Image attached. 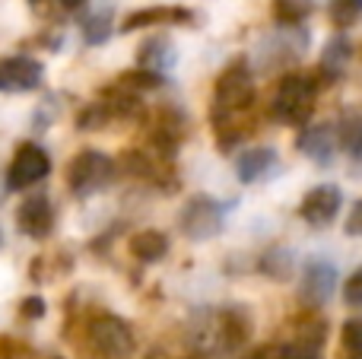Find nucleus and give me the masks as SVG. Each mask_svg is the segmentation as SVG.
<instances>
[{
  "instance_id": "1",
  "label": "nucleus",
  "mask_w": 362,
  "mask_h": 359,
  "mask_svg": "<svg viewBox=\"0 0 362 359\" xmlns=\"http://www.w3.org/2000/svg\"><path fill=\"white\" fill-rule=\"evenodd\" d=\"M83 347L93 359H127L137 347V337L121 315L99 312V315H89L83 324Z\"/></svg>"
},
{
  "instance_id": "2",
  "label": "nucleus",
  "mask_w": 362,
  "mask_h": 359,
  "mask_svg": "<svg viewBox=\"0 0 362 359\" xmlns=\"http://www.w3.org/2000/svg\"><path fill=\"white\" fill-rule=\"evenodd\" d=\"M251 105H255V73L248 61L238 57L213 83L210 118H235V114L251 112Z\"/></svg>"
},
{
  "instance_id": "3",
  "label": "nucleus",
  "mask_w": 362,
  "mask_h": 359,
  "mask_svg": "<svg viewBox=\"0 0 362 359\" xmlns=\"http://www.w3.org/2000/svg\"><path fill=\"white\" fill-rule=\"evenodd\" d=\"M315 99H318V76L312 73H286L276 83L274 102H270V112L276 121L283 124H308L315 112Z\"/></svg>"
},
{
  "instance_id": "4",
  "label": "nucleus",
  "mask_w": 362,
  "mask_h": 359,
  "mask_svg": "<svg viewBox=\"0 0 362 359\" xmlns=\"http://www.w3.org/2000/svg\"><path fill=\"white\" fill-rule=\"evenodd\" d=\"M115 175H118V165L108 153L102 150H80L67 165V188L74 197L86 201L93 194H102L115 184Z\"/></svg>"
},
{
  "instance_id": "5",
  "label": "nucleus",
  "mask_w": 362,
  "mask_h": 359,
  "mask_svg": "<svg viewBox=\"0 0 362 359\" xmlns=\"http://www.w3.org/2000/svg\"><path fill=\"white\" fill-rule=\"evenodd\" d=\"M223 226H226V207L223 201H216L210 194H191L178 213V229L191 242L216 239L223 233Z\"/></svg>"
},
{
  "instance_id": "6",
  "label": "nucleus",
  "mask_w": 362,
  "mask_h": 359,
  "mask_svg": "<svg viewBox=\"0 0 362 359\" xmlns=\"http://www.w3.org/2000/svg\"><path fill=\"white\" fill-rule=\"evenodd\" d=\"M51 172V156L45 146L32 143V140H25V143L16 146V153H13L10 159V169H6V188L10 191H25L32 188V184H38L42 178H48Z\"/></svg>"
},
{
  "instance_id": "7",
  "label": "nucleus",
  "mask_w": 362,
  "mask_h": 359,
  "mask_svg": "<svg viewBox=\"0 0 362 359\" xmlns=\"http://www.w3.org/2000/svg\"><path fill=\"white\" fill-rule=\"evenodd\" d=\"M251 337V315L245 305H226L213 315L210 324V341L219 353H235L248 343Z\"/></svg>"
},
{
  "instance_id": "8",
  "label": "nucleus",
  "mask_w": 362,
  "mask_h": 359,
  "mask_svg": "<svg viewBox=\"0 0 362 359\" xmlns=\"http://www.w3.org/2000/svg\"><path fill=\"white\" fill-rule=\"evenodd\" d=\"M337 283H340V273L331 261H325V258L308 261L305 271H302V283H299L302 305L305 309H325L334 299V293H337Z\"/></svg>"
},
{
  "instance_id": "9",
  "label": "nucleus",
  "mask_w": 362,
  "mask_h": 359,
  "mask_svg": "<svg viewBox=\"0 0 362 359\" xmlns=\"http://www.w3.org/2000/svg\"><path fill=\"white\" fill-rule=\"evenodd\" d=\"M187 134V118L172 105H163L156 114H153V124H150V146H153V156H163V159H175L181 140Z\"/></svg>"
},
{
  "instance_id": "10",
  "label": "nucleus",
  "mask_w": 362,
  "mask_h": 359,
  "mask_svg": "<svg viewBox=\"0 0 362 359\" xmlns=\"http://www.w3.org/2000/svg\"><path fill=\"white\" fill-rule=\"evenodd\" d=\"M344 210V191L337 184H318L312 188L299 204V216L308 223V226H331L334 220Z\"/></svg>"
},
{
  "instance_id": "11",
  "label": "nucleus",
  "mask_w": 362,
  "mask_h": 359,
  "mask_svg": "<svg viewBox=\"0 0 362 359\" xmlns=\"http://www.w3.org/2000/svg\"><path fill=\"white\" fill-rule=\"evenodd\" d=\"M45 80L42 61L29 54H13L0 61V93H32Z\"/></svg>"
},
{
  "instance_id": "12",
  "label": "nucleus",
  "mask_w": 362,
  "mask_h": 359,
  "mask_svg": "<svg viewBox=\"0 0 362 359\" xmlns=\"http://www.w3.org/2000/svg\"><path fill=\"white\" fill-rule=\"evenodd\" d=\"M57 210L51 207V201L45 194H35L29 201H23L16 207V229L29 239H48L54 233Z\"/></svg>"
},
{
  "instance_id": "13",
  "label": "nucleus",
  "mask_w": 362,
  "mask_h": 359,
  "mask_svg": "<svg viewBox=\"0 0 362 359\" xmlns=\"http://www.w3.org/2000/svg\"><path fill=\"white\" fill-rule=\"evenodd\" d=\"M296 146L318 165H331L337 156V131H334V124H302Z\"/></svg>"
},
{
  "instance_id": "14",
  "label": "nucleus",
  "mask_w": 362,
  "mask_h": 359,
  "mask_svg": "<svg viewBox=\"0 0 362 359\" xmlns=\"http://www.w3.org/2000/svg\"><path fill=\"white\" fill-rule=\"evenodd\" d=\"M353 61V42L346 38V32H337V35L327 38L325 51H321V61H318V80L321 83H337L344 80L346 67Z\"/></svg>"
},
{
  "instance_id": "15",
  "label": "nucleus",
  "mask_w": 362,
  "mask_h": 359,
  "mask_svg": "<svg viewBox=\"0 0 362 359\" xmlns=\"http://www.w3.org/2000/svg\"><path fill=\"white\" fill-rule=\"evenodd\" d=\"M187 23H194V13L187 6H144V10L131 13L121 23V32L156 29V25H187Z\"/></svg>"
},
{
  "instance_id": "16",
  "label": "nucleus",
  "mask_w": 362,
  "mask_h": 359,
  "mask_svg": "<svg viewBox=\"0 0 362 359\" xmlns=\"http://www.w3.org/2000/svg\"><path fill=\"white\" fill-rule=\"evenodd\" d=\"M276 165V150L270 146H255V150H245L235 156V175L242 184H255L261 178H267Z\"/></svg>"
},
{
  "instance_id": "17",
  "label": "nucleus",
  "mask_w": 362,
  "mask_h": 359,
  "mask_svg": "<svg viewBox=\"0 0 362 359\" xmlns=\"http://www.w3.org/2000/svg\"><path fill=\"white\" fill-rule=\"evenodd\" d=\"M137 64L144 70H153V73L165 76L172 67H175V45H172V38L165 35V32L146 38V42L140 45V51H137Z\"/></svg>"
},
{
  "instance_id": "18",
  "label": "nucleus",
  "mask_w": 362,
  "mask_h": 359,
  "mask_svg": "<svg viewBox=\"0 0 362 359\" xmlns=\"http://www.w3.org/2000/svg\"><path fill=\"white\" fill-rule=\"evenodd\" d=\"M169 248H172L169 235L159 233V229H140L131 239V254L140 264H159L169 254Z\"/></svg>"
},
{
  "instance_id": "19",
  "label": "nucleus",
  "mask_w": 362,
  "mask_h": 359,
  "mask_svg": "<svg viewBox=\"0 0 362 359\" xmlns=\"http://www.w3.org/2000/svg\"><path fill=\"white\" fill-rule=\"evenodd\" d=\"M315 6L308 0H274V19L283 29H302Z\"/></svg>"
},
{
  "instance_id": "20",
  "label": "nucleus",
  "mask_w": 362,
  "mask_h": 359,
  "mask_svg": "<svg viewBox=\"0 0 362 359\" xmlns=\"http://www.w3.org/2000/svg\"><path fill=\"white\" fill-rule=\"evenodd\" d=\"M83 42L93 45V48H99V45H105L108 38H112L115 25H112V10H99V13H89L86 19H83Z\"/></svg>"
},
{
  "instance_id": "21",
  "label": "nucleus",
  "mask_w": 362,
  "mask_h": 359,
  "mask_svg": "<svg viewBox=\"0 0 362 359\" xmlns=\"http://www.w3.org/2000/svg\"><path fill=\"white\" fill-rule=\"evenodd\" d=\"M337 146H344L353 159L359 156L362 150V118L356 112H346L337 124Z\"/></svg>"
},
{
  "instance_id": "22",
  "label": "nucleus",
  "mask_w": 362,
  "mask_h": 359,
  "mask_svg": "<svg viewBox=\"0 0 362 359\" xmlns=\"http://www.w3.org/2000/svg\"><path fill=\"white\" fill-rule=\"evenodd\" d=\"M257 267L274 280H286L289 273H293V254H289L286 248H270V252L261 254V264Z\"/></svg>"
},
{
  "instance_id": "23",
  "label": "nucleus",
  "mask_w": 362,
  "mask_h": 359,
  "mask_svg": "<svg viewBox=\"0 0 362 359\" xmlns=\"http://www.w3.org/2000/svg\"><path fill=\"white\" fill-rule=\"evenodd\" d=\"M115 83H121V86L134 89V93H150V89H159V86H163L165 76L140 67V70H124V73H118V80H115Z\"/></svg>"
},
{
  "instance_id": "24",
  "label": "nucleus",
  "mask_w": 362,
  "mask_h": 359,
  "mask_svg": "<svg viewBox=\"0 0 362 359\" xmlns=\"http://www.w3.org/2000/svg\"><path fill=\"white\" fill-rule=\"evenodd\" d=\"M362 16V0H331V23L340 32L353 29Z\"/></svg>"
},
{
  "instance_id": "25",
  "label": "nucleus",
  "mask_w": 362,
  "mask_h": 359,
  "mask_svg": "<svg viewBox=\"0 0 362 359\" xmlns=\"http://www.w3.org/2000/svg\"><path fill=\"white\" fill-rule=\"evenodd\" d=\"M340 347L346 359H362V322L359 318H346L340 328Z\"/></svg>"
},
{
  "instance_id": "26",
  "label": "nucleus",
  "mask_w": 362,
  "mask_h": 359,
  "mask_svg": "<svg viewBox=\"0 0 362 359\" xmlns=\"http://www.w3.org/2000/svg\"><path fill=\"white\" fill-rule=\"evenodd\" d=\"M108 121H112L108 108L102 105V102H89V105H83L80 114H76V131H99Z\"/></svg>"
},
{
  "instance_id": "27",
  "label": "nucleus",
  "mask_w": 362,
  "mask_h": 359,
  "mask_svg": "<svg viewBox=\"0 0 362 359\" xmlns=\"http://www.w3.org/2000/svg\"><path fill=\"white\" fill-rule=\"evenodd\" d=\"M32 350L25 341H19V337L13 334H0V359H29Z\"/></svg>"
},
{
  "instance_id": "28",
  "label": "nucleus",
  "mask_w": 362,
  "mask_h": 359,
  "mask_svg": "<svg viewBox=\"0 0 362 359\" xmlns=\"http://www.w3.org/2000/svg\"><path fill=\"white\" fill-rule=\"evenodd\" d=\"M45 312H48V302H45L42 296H25L23 302H19V318H23V322H42Z\"/></svg>"
},
{
  "instance_id": "29",
  "label": "nucleus",
  "mask_w": 362,
  "mask_h": 359,
  "mask_svg": "<svg viewBox=\"0 0 362 359\" xmlns=\"http://www.w3.org/2000/svg\"><path fill=\"white\" fill-rule=\"evenodd\" d=\"M344 302L350 309H359L362 305V271H353L350 280L344 283Z\"/></svg>"
},
{
  "instance_id": "30",
  "label": "nucleus",
  "mask_w": 362,
  "mask_h": 359,
  "mask_svg": "<svg viewBox=\"0 0 362 359\" xmlns=\"http://www.w3.org/2000/svg\"><path fill=\"white\" fill-rule=\"evenodd\" d=\"M51 118H54V99H45L42 108H38V114L32 118V127H48Z\"/></svg>"
},
{
  "instance_id": "31",
  "label": "nucleus",
  "mask_w": 362,
  "mask_h": 359,
  "mask_svg": "<svg viewBox=\"0 0 362 359\" xmlns=\"http://www.w3.org/2000/svg\"><path fill=\"white\" fill-rule=\"evenodd\" d=\"M359 226H362V204H353L350 220H346V235H359Z\"/></svg>"
},
{
  "instance_id": "32",
  "label": "nucleus",
  "mask_w": 362,
  "mask_h": 359,
  "mask_svg": "<svg viewBox=\"0 0 362 359\" xmlns=\"http://www.w3.org/2000/svg\"><path fill=\"white\" fill-rule=\"evenodd\" d=\"M54 4H57V10L61 13H76V10L86 6V0H54Z\"/></svg>"
},
{
  "instance_id": "33",
  "label": "nucleus",
  "mask_w": 362,
  "mask_h": 359,
  "mask_svg": "<svg viewBox=\"0 0 362 359\" xmlns=\"http://www.w3.org/2000/svg\"><path fill=\"white\" fill-rule=\"evenodd\" d=\"M38 359H61V356H38Z\"/></svg>"
},
{
  "instance_id": "34",
  "label": "nucleus",
  "mask_w": 362,
  "mask_h": 359,
  "mask_svg": "<svg viewBox=\"0 0 362 359\" xmlns=\"http://www.w3.org/2000/svg\"><path fill=\"white\" fill-rule=\"evenodd\" d=\"M0 245H4V233H0Z\"/></svg>"
}]
</instances>
